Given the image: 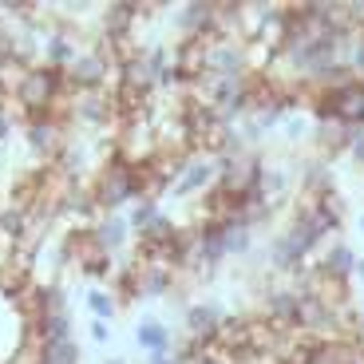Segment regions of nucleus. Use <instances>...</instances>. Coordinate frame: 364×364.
Returning a JSON list of instances; mask_svg holds the SVG:
<instances>
[{
  "instance_id": "obj_1",
  "label": "nucleus",
  "mask_w": 364,
  "mask_h": 364,
  "mask_svg": "<svg viewBox=\"0 0 364 364\" xmlns=\"http://www.w3.org/2000/svg\"><path fill=\"white\" fill-rule=\"evenodd\" d=\"M68 80H64V72L60 68H44V64H36L32 72H28V80L20 83V91L12 95L16 100V107L28 115V123L32 119H52L55 115V107H64L68 103Z\"/></svg>"
},
{
  "instance_id": "obj_2",
  "label": "nucleus",
  "mask_w": 364,
  "mask_h": 364,
  "mask_svg": "<svg viewBox=\"0 0 364 364\" xmlns=\"http://www.w3.org/2000/svg\"><path fill=\"white\" fill-rule=\"evenodd\" d=\"M91 198L103 214H119L123 206L143 198V186H139V171L123 159H111V163L100 166L95 182H91Z\"/></svg>"
},
{
  "instance_id": "obj_3",
  "label": "nucleus",
  "mask_w": 364,
  "mask_h": 364,
  "mask_svg": "<svg viewBox=\"0 0 364 364\" xmlns=\"http://www.w3.org/2000/svg\"><path fill=\"white\" fill-rule=\"evenodd\" d=\"M111 72H119V64L107 55V48L100 44V48H83L72 64L64 68V80H68V91L80 95V91H103Z\"/></svg>"
},
{
  "instance_id": "obj_4",
  "label": "nucleus",
  "mask_w": 364,
  "mask_h": 364,
  "mask_svg": "<svg viewBox=\"0 0 364 364\" xmlns=\"http://www.w3.org/2000/svg\"><path fill=\"white\" fill-rule=\"evenodd\" d=\"M218 186L226 194H234L237 202L262 191V151H242V155L218 159Z\"/></svg>"
},
{
  "instance_id": "obj_5",
  "label": "nucleus",
  "mask_w": 364,
  "mask_h": 364,
  "mask_svg": "<svg viewBox=\"0 0 364 364\" xmlns=\"http://www.w3.org/2000/svg\"><path fill=\"white\" fill-rule=\"evenodd\" d=\"M262 313L277 333H297L301 321V293L293 285H265L262 289Z\"/></svg>"
},
{
  "instance_id": "obj_6",
  "label": "nucleus",
  "mask_w": 364,
  "mask_h": 364,
  "mask_svg": "<svg viewBox=\"0 0 364 364\" xmlns=\"http://www.w3.org/2000/svg\"><path fill=\"white\" fill-rule=\"evenodd\" d=\"M28 146L36 151L40 159H48V163H55V159L68 151V127L64 119H32L28 123Z\"/></svg>"
},
{
  "instance_id": "obj_7",
  "label": "nucleus",
  "mask_w": 364,
  "mask_h": 364,
  "mask_svg": "<svg viewBox=\"0 0 364 364\" xmlns=\"http://www.w3.org/2000/svg\"><path fill=\"white\" fill-rule=\"evenodd\" d=\"M186 337L202 341V345H214V337H218L222 321H226V309H222L218 301H194V305H186Z\"/></svg>"
},
{
  "instance_id": "obj_8",
  "label": "nucleus",
  "mask_w": 364,
  "mask_h": 364,
  "mask_svg": "<svg viewBox=\"0 0 364 364\" xmlns=\"http://www.w3.org/2000/svg\"><path fill=\"white\" fill-rule=\"evenodd\" d=\"M218 182V159L210 155H194L182 171V178L174 182V198H194V194H206L210 186Z\"/></svg>"
},
{
  "instance_id": "obj_9",
  "label": "nucleus",
  "mask_w": 364,
  "mask_h": 364,
  "mask_svg": "<svg viewBox=\"0 0 364 364\" xmlns=\"http://www.w3.org/2000/svg\"><path fill=\"white\" fill-rule=\"evenodd\" d=\"M146 16L143 4H131V0H115V4H107L103 9V36L115 40V44H127L131 32H135V24Z\"/></svg>"
},
{
  "instance_id": "obj_10",
  "label": "nucleus",
  "mask_w": 364,
  "mask_h": 364,
  "mask_svg": "<svg viewBox=\"0 0 364 364\" xmlns=\"http://www.w3.org/2000/svg\"><path fill=\"white\" fill-rule=\"evenodd\" d=\"M317 269L325 273V277H333V282H353V269H356V250L348 246V242H333V246L325 250V257L317 262Z\"/></svg>"
},
{
  "instance_id": "obj_11",
  "label": "nucleus",
  "mask_w": 364,
  "mask_h": 364,
  "mask_svg": "<svg viewBox=\"0 0 364 364\" xmlns=\"http://www.w3.org/2000/svg\"><path fill=\"white\" fill-rule=\"evenodd\" d=\"M91 234H95V242H100L107 254H115V250L127 246V237H131V222L123 218V214H103L95 226H91Z\"/></svg>"
},
{
  "instance_id": "obj_12",
  "label": "nucleus",
  "mask_w": 364,
  "mask_h": 364,
  "mask_svg": "<svg viewBox=\"0 0 364 364\" xmlns=\"http://www.w3.org/2000/svg\"><path fill=\"white\" fill-rule=\"evenodd\" d=\"M135 341H139V348H143L146 356L171 353V348H174L171 328H166L163 321H155V317H143V321H139V325H135Z\"/></svg>"
},
{
  "instance_id": "obj_13",
  "label": "nucleus",
  "mask_w": 364,
  "mask_h": 364,
  "mask_svg": "<svg viewBox=\"0 0 364 364\" xmlns=\"http://www.w3.org/2000/svg\"><path fill=\"white\" fill-rule=\"evenodd\" d=\"M68 337H72V313H44L32 325V341L36 345H52V341H68Z\"/></svg>"
},
{
  "instance_id": "obj_14",
  "label": "nucleus",
  "mask_w": 364,
  "mask_h": 364,
  "mask_svg": "<svg viewBox=\"0 0 364 364\" xmlns=\"http://www.w3.org/2000/svg\"><path fill=\"white\" fill-rule=\"evenodd\" d=\"M32 68H36V64H28L24 55L9 52L4 60H0V91H4V95L12 100V95L20 91V83L28 80V72H32Z\"/></svg>"
},
{
  "instance_id": "obj_15",
  "label": "nucleus",
  "mask_w": 364,
  "mask_h": 364,
  "mask_svg": "<svg viewBox=\"0 0 364 364\" xmlns=\"http://www.w3.org/2000/svg\"><path fill=\"white\" fill-rule=\"evenodd\" d=\"M222 242H226V257H250L254 254V230H246L242 222L222 226Z\"/></svg>"
},
{
  "instance_id": "obj_16",
  "label": "nucleus",
  "mask_w": 364,
  "mask_h": 364,
  "mask_svg": "<svg viewBox=\"0 0 364 364\" xmlns=\"http://www.w3.org/2000/svg\"><path fill=\"white\" fill-rule=\"evenodd\" d=\"M40 360H44V364H80V360H83L80 341L68 337V341H52V345H40Z\"/></svg>"
},
{
  "instance_id": "obj_17",
  "label": "nucleus",
  "mask_w": 364,
  "mask_h": 364,
  "mask_svg": "<svg viewBox=\"0 0 364 364\" xmlns=\"http://www.w3.org/2000/svg\"><path fill=\"white\" fill-rule=\"evenodd\" d=\"M282 135L289 146H301L305 139H313V115L309 111H289L285 123H282Z\"/></svg>"
},
{
  "instance_id": "obj_18",
  "label": "nucleus",
  "mask_w": 364,
  "mask_h": 364,
  "mask_svg": "<svg viewBox=\"0 0 364 364\" xmlns=\"http://www.w3.org/2000/svg\"><path fill=\"white\" fill-rule=\"evenodd\" d=\"M87 309H91V317L95 321H115L119 317V301H115V293H107V289H91L87 293Z\"/></svg>"
},
{
  "instance_id": "obj_19",
  "label": "nucleus",
  "mask_w": 364,
  "mask_h": 364,
  "mask_svg": "<svg viewBox=\"0 0 364 364\" xmlns=\"http://www.w3.org/2000/svg\"><path fill=\"white\" fill-rule=\"evenodd\" d=\"M159 214V202L155 198H139V202H131V214H127V222H131V234H143V226L151 218Z\"/></svg>"
},
{
  "instance_id": "obj_20",
  "label": "nucleus",
  "mask_w": 364,
  "mask_h": 364,
  "mask_svg": "<svg viewBox=\"0 0 364 364\" xmlns=\"http://www.w3.org/2000/svg\"><path fill=\"white\" fill-rule=\"evenodd\" d=\"M317 210L321 214H328V218L337 222L341 230H345V218H348V206H345V198H341L337 191H328V194H321L317 198Z\"/></svg>"
},
{
  "instance_id": "obj_21",
  "label": "nucleus",
  "mask_w": 364,
  "mask_h": 364,
  "mask_svg": "<svg viewBox=\"0 0 364 364\" xmlns=\"http://www.w3.org/2000/svg\"><path fill=\"white\" fill-rule=\"evenodd\" d=\"M348 159H353L356 166H364V127H353V139H348Z\"/></svg>"
},
{
  "instance_id": "obj_22",
  "label": "nucleus",
  "mask_w": 364,
  "mask_h": 364,
  "mask_svg": "<svg viewBox=\"0 0 364 364\" xmlns=\"http://www.w3.org/2000/svg\"><path fill=\"white\" fill-rule=\"evenodd\" d=\"M91 341H95V345H107V341H111V328H107V321H95V317H91Z\"/></svg>"
},
{
  "instance_id": "obj_23",
  "label": "nucleus",
  "mask_w": 364,
  "mask_h": 364,
  "mask_svg": "<svg viewBox=\"0 0 364 364\" xmlns=\"http://www.w3.org/2000/svg\"><path fill=\"white\" fill-rule=\"evenodd\" d=\"M9 135H12V115L9 111H0V143H4Z\"/></svg>"
},
{
  "instance_id": "obj_24",
  "label": "nucleus",
  "mask_w": 364,
  "mask_h": 364,
  "mask_svg": "<svg viewBox=\"0 0 364 364\" xmlns=\"http://www.w3.org/2000/svg\"><path fill=\"white\" fill-rule=\"evenodd\" d=\"M146 364H178V360L171 353H155V356H146Z\"/></svg>"
},
{
  "instance_id": "obj_25",
  "label": "nucleus",
  "mask_w": 364,
  "mask_h": 364,
  "mask_svg": "<svg viewBox=\"0 0 364 364\" xmlns=\"http://www.w3.org/2000/svg\"><path fill=\"white\" fill-rule=\"evenodd\" d=\"M353 282L364 289V257H356V269H353Z\"/></svg>"
},
{
  "instance_id": "obj_26",
  "label": "nucleus",
  "mask_w": 364,
  "mask_h": 364,
  "mask_svg": "<svg viewBox=\"0 0 364 364\" xmlns=\"http://www.w3.org/2000/svg\"><path fill=\"white\" fill-rule=\"evenodd\" d=\"M353 337H356V341H360V345H364V309L356 313V328H353Z\"/></svg>"
},
{
  "instance_id": "obj_27",
  "label": "nucleus",
  "mask_w": 364,
  "mask_h": 364,
  "mask_svg": "<svg viewBox=\"0 0 364 364\" xmlns=\"http://www.w3.org/2000/svg\"><path fill=\"white\" fill-rule=\"evenodd\" d=\"M107 364H127V360H123V356H111V360Z\"/></svg>"
},
{
  "instance_id": "obj_28",
  "label": "nucleus",
  "mask_w": 364,
  "mask_h": 364,
  "mask_svg": "<svg viewBox=\"0 0 364 364\" xmlns=\"http://www.w3.org/2000/svg\"><path fill=\"white\" fill-rule=\"evenodd\" d=\"M356 226H360V234H364V214H360V222H356Z\"/></svg>"
},
{
  "instance_id": "obj_29",
  "label": "nucleus",
  "mask_w": 364,
  "mask_h": 364,
  "mask_svg": "<svg viewBox=\"0 0 364 364\" xmlns=\"http://www.w3.org/2000/svg\"><path fill=\"white\" fill-rule=\"evenodd\" d=\"M198 364H222V360H198Z\"/></svg>"
}]
</instances>
